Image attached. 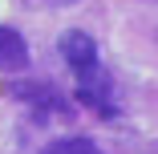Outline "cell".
I'll use <instances>...</instances> for the list:
<instances>
[{"instance_id":"cell-1","label":"cell","mask_w":158,"mask_h":154,"mask_svg":"<svg viewBox=\"0 0 158 154\" xmlns=\"http://www.w3.org/2000/svg\"><path fill=\"white\" fill-rule=\"evenodd\" d=\"M61 57H65V65L73 69L77 85H93L102 81V61H98V41H93L89 33H81V28H73V33L61 37Z\"/></svg>"},{"instance_id":"cell-2","label":"cell","mask_w":158,"mask_h":154,"mask_svg":"<svg viewBox=\"0 0 158 154\" xmlns=\"http://www.w3.org/2000/svg\"><path fill=\"white\" fill-rule=\"evenodd\" d=\"M28 69V45L16 28L0 24V73H24Z\"/></svg>"},{"instance_id":"cell-3","label":"cell","mask_w":158,"mask_h":154,"mask_svg":"<svg viewBox=\"0 0 158 154\" xmlns=\"http://www.w3.org/2000/svg\"><path fill=\"white\" fill-rule=\"evenodd\" d=\"M41 154H106L93 138H81V134H69V138H53Z\"/></svg>"}]
</instances>
